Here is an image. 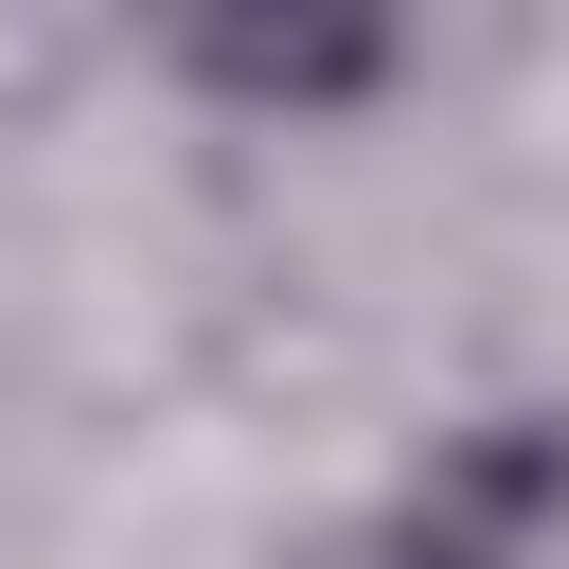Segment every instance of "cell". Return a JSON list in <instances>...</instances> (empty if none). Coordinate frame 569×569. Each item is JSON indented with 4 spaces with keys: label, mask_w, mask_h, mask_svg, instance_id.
<instances>
[{
    "label": "cell",
    "mask_w": 569,
    "mask_h": 569,
    "mask_svg": "<svg viewBox=\"0 0 569 569\" xmlns=\"http://www.w3.org/2000/svg\"><path fill=\"white\" fill-rule=\"evenodd\" d=\"M551 551H569V391H516V409L427 427V462L373 480L284 569H551Z\"/></svg>",
    "instance_id": "cell-1"
},
{
    "label": "cell",
    "mask_w": 569,
    "mask_h": 569,
    "mask_svg": "<svg viewBox=\"0 0 569 569\" xmlns=\"http://www.w3.org/2000/svg\"><path fill=\"white\" fill-rule=\"evenodd\" d=\"M160 89H196L231 124H356V107L409 89V18H373V0H213V18L160 36Z\"/></svg>",
    "instance_id": "cell-2"
}]
</instances>
